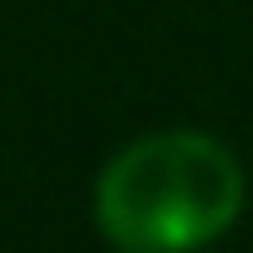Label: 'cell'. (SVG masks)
<instances>
[{"label": "cell", "instance_id": "cell-1", "mask_svg": "<svg viewBox=\"0 0 253 253\" xmlns=\"http://www.w3.org/2000/svg\"><path fill=\"white\" fill-rule=\"evenodd\" d=\"M242 165L204 132H149L110 154L94 187L99 231L121 253H198L242 209Z\"/></svg>", "mask_w": 253, "mask_h": 253}]
</instances>
